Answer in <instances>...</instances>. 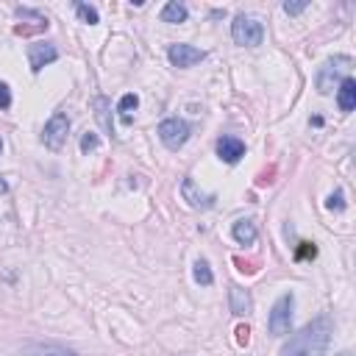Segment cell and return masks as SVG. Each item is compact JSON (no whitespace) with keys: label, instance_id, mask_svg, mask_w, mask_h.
Returning a JSON list of instances; mask_svg holds the SVG:
<instances>
[{"label":"cell","instance_id":"cell-16","mask_svg":"<svg viewBox=\"0 0 356 356\" xmlns=\"http://www.w3.org/2000/svg\"><path fill=\"white\" fill-rule=\"evenodd\" d=\"M92 108H95V117H97L100 128L111 136L114 131H111V120H108V100H106V97H95V100H92Z\"/></svg>","mask_w":356,"mask_h":356},{"label":"cell","instance_id":"cell-11","mask_svg":"<svg viewBox=\"0 0 356 356\" xmlns=\"http://www.w3.org/2000/svg\"><path fill=\"white\" fill-rule=\"evenodd\" d=\"M217 156L228 164H236L245 156V142L236 136H222V139H217Z\"/></svg>","mask_w":356,"mask_h":356},{"label":"cell","instance_id":"cell-15","mask_svg":"<svg viewBox=\"0 0 356 356\" xmlns=\"http://www.w3.org/2000/svg\"><path fill=\"white\" fill-rule=\"evenodd\" d=\"M161 22H170V25H178V22H186V17H189V11H186V6L184 3H178V0H170V3H164V8H161Z\"/></svg>","mask_w":356,"mask_h":356},{"label":"cell","instance_id":"cell-27","mask_svg":"<svg viewBox=\"0 0 356 356\" xmlns=\"http://www.w3.org/2000/svg\"><path fill=\"white\" fill-rule=\"evenodd\" d=\"M337 356H353V353H350V350H342V353H337Z\"/></svg>","mask_w":356,"mask_h":356},{"label":"cell","instance_id":"cell-20","mask_svg":"<svg viewBox=\"0 0 356 356\" xmlns=\"http://www.w3.org/2000/svg\"><path fill=\"white\" fill-rule=\"evenodd\" d=\"M11 106V89L6 81H0V108H8Z\"/></svg>","mask_w":356,"mask_h":356},{"label":"cell","instance_id":"cell-12","mask_svg":"<svg viewBox=\"0 0 356 356\" xmlns=\"http://www.w3.org/2000/svg\"><path fill=\"white\" fill-rule=\"evenodd\" d=\"M22 356H78V353L58 342H31L22 348Z\"/></svg>","mask_w":356,"mask_h":356},{"label":"cell","instance_id":"cell-9","mask_svg":"<svg viewBox=\"0 0 356 356\" xmlns=\"http://www.w3.org/2000/svg\"><path fill=\"white\" fill-rule=\"evenodd\" d=\"M181 197L192 206V209H211L214 206V195L211 192H203V189H197V184H195V178H184V184H181Z\"/></svg>","mask_w":356,"mask_h":356},{"label":"cell","instance_id":"cell-18","mask_svg":"<svg viewBox=\"0 0 356 356\" xmlns=\"http://www.w3.org/2000/svg\"><path fill=\"white\" fill-rule=\"evenodd\" d=\"M192 278H195L200 286H211V284H214V273H211V267H209L206 259H197V261H195V267H192Z\"/></svg>","mask_w":356,"mask_h":356},{"label":"cell","instance_id":"cell-7","mask_svg":"<svg viewBox=\"0 0 356 356\" xmlns=\"http://www.w3.org/2000/svg\"><path fill=\"white\" fill-rule=\"evenodd\" d=\"M167 58H170V64H172V67L186 70V67H195L197 61H203V58H206V53H203V50H197V47H192V44L175 42V44H170V47H167Z\"/></svg>","mask_w":356,"mask_h":356},{"label":"cell","instance_id":"cell-28","mask_svg":"<svg viewBox=\"0 0 356 356\" xmlns=\"http://www.w3.org/2000/svg\"><path fill=\"white\" fill-rule=\"evenodd\" d=\"M0 150H3V139H0Z\"/></svg>","mask_w":356,"mask_h":356},{"label":"cell","instance_id":"cell-17","mask_svg":"<svg viewBox=\"0 0 356 356\" xmlns=\"http://www.w3.org/2000/svg\"><path fill=\"white\" fill-rule=\"evenodd\" d=\"M136 106H139V97L134 95V92H128V95H122L120 97V103H117V111H120V120L128 125L134 117H131V111H136Z\"/></svg>","mask_w":356,"mask_h":356},{"label":"cell","instance_id":"cell-14","mask_svg":"<svg viewBox=\"0 0 356 356\" xmlns=\"http://www.w3.org/2000/svg\"><path fill=\"white\" fill-rule=\"evenodd\" d=\"M231 236H234L236 245H253L256 236H259L256 222H253V220H236L234 228H231Z\"/></svg>","mask_w":356,"mask_h":356},{"label":"cell","instance_id":"cell-13","mask_svg":"<svg viewBox=\"0 0 356 356\" xmlns=\"http://www.w3.org/2000/svg\"><path fill=\"white\" fill-rule=\"evenodd\" d=\"M337 106L339 111H353L356 108V81L353 78H345L339 86H337Z\"/></svg>","mask_w":356,"mask_h":356},{"label":"cell","instance_id":"cell-21","mask_svg":"<svg viewBox=\"0 0 356 356\" xmlns=\"http://www.w3.org/2000/svg\"><path fill=\"white\" fill-rule=\"evenodd\" d=\"M314 253H317V248H314L312 242H300V248H298L295 256H298V259H309V256H314Z\"/></svg>","mask_w":356,"mask_h":356},{"label":"cell","instance_id":"cell-2","mask_svg":"<svg viewBox=\"0 0 356 356\" xmlns=\"http://www.w3.org/2000/svg\"><path fill=\"white\" fill-rule=\"evenodd\" d=\"M353 67V58L350 56H334V58H328L323 67H320V72H317V92L320 95H331L345 78H348V70Z\"/></svg>","mask_w":356,"mask_h":356},{"label":"cell","instance_id":"cell-8","mask_svg":"<svg viewBox=\"0 0 356 356\" xmlns=\"http://www.w3.org/2000/svg\"><path fill=\"white\" fill-rule=\"evenodd\" d=\"M56 58H58V50H56L53 42H36V44L28 47V64H31L33 72H42V67L53 64Z\"/></svg>","mask_w":356,"mask_h":356},{"label":"cell","instance_id":"cell-5","mask_svg":"<svg viewBox=\"0 0 356 356\" xmlns=\"http://www.w3.org/2000/svg\"><path fill=\"white\" fill-rule=\"evenodd\" d=\"M189 134H192V128H189V122L181 120V117H167V120L159 122V139H161V145L170 147V150L184 147L186 139H189Z\"/></svg>","mask_w":356,"mask_h":356},{"label":"cell","instance_id":"cell-24","mask_svg":"<svg viewBox=\"0 0 356 356\" xmlns=\"http://www.w3.org/2000/svg\"><path fill=\"white\" fill-rule=\"evenodd\" d=\"M306 6H309V3H284V11H286L289 17H295V14L306 11Z\"/></svg>","mask_w":356,"mask_h":356},{"label":"cell","instance_id":"cell-19","mask_svg":"<svg viewBox=\"0 0 356 356\" xmlns=\"http://www.w3.org/2000/svg\"><path fill=\"white\" fill-rule=\"evenodd\" d=\"M75 14H78V17H81V22H86V25H95V22H97V8H95V6L75 3Z\"/></svg>","mask_w":356,"mask_h":356},{"label":"cell","instance_id":"cell-26","mask_svg":"<svg viewBox=\"0 0 356 356\" xmlns=\"http://www.w3.org/2000/svg\"><path fill=\"white\" fill-rule=\"evenodd\" d=\"M3 192H8V184H6V181H3V175H0V195H3Z\"/></svg>","mask_w":356,"mask_h":356},{"label":"cell","instance_id":"cell-3","mask_svg":"<svg viewBox=\"0 0 356 356\" xmlns=\"http://www.w3.org/2000/svg\"><path fill=\"white\" fill-rule=\"evenodd\" d=\"M292 309H295V295H292V292L281 295V298L273 303V309H270V314H267V331H270L273 337L289 334V328H292Z\"/></svg>","mask_w":356,"mask_h":356},{"label":"cell","instance_id":"cell-6","mask_svg":"<svg viewBox=\"0 0 356 356\" xmlns=\"http://www.w3.org/2000/svg\"><path fill=\"white\" fill-rule=\"evenodd\" d=\"M67 134H70V117H67L64 111H56V114L44 122L42 142H44V147H50V150H61L64 142H67Z\"/></svg>","mask_w":356,"mask_h":356},{"label":"cell","instance_id":"cell-1","mask_svg":"<svg viewBox=\"0 0 356 356\" xmlns=\"http://www.w3.org/2000/svg\"><path fill=\"white\" fill-rule=\"evenodd\" d=\"M331 334H334L331 317L320 314L289 337V342L281 348V356H325Z\"/></svg>","mask_w":356,"mask_h":356},{"label":"cell","instance_id":"cell-22","mask_svg":"<svg viewBox=\"0 0 356 356\" xmlns=\"http://www.w3.org/2000/svg\"><path fill=\"white\" fill-rule=\"evenodd\" d=\"M97 147V136L95 134H83V139H81V150L86 153V150H95Z\"/></svg>","mask_w":356,"mask_h":356},{"label":"cell","instance_id":"cell-4","mask_svg":"<svg viewBox=\"0 0 356 356\" xmlns=\"http://www.w3.org/2000/svg\"><path fill=\"white\" fill-rule=\"evenodd\" d=\"M231 39H234L236 44H242V47H256V44H261V39H264V28H261V22H259L256 17L239 14V17H234V22H231Z\"/></svg>","mask_w":356,"mask_h":356},{"label":"cell","instance_id":"cell-25","mask_svg":"<svg viewBox=\"0 0 356 356\" xmlns=\"http://www.w3.org/2000/svg\"><path fill=\"white\" fill-rule=\"evenodd\" d=\"M248 334H250L248 325H239V328H236V342H239V345H248V339H250Z\"/></svg>","mask_w":356,"mask_h":356},{"label":"cell","instance_id":"cell-23","mask_svg":"<svg viewBox=\"0 0 356 356\" xmlns=\"http://www.w3.org/2000/svg\"><path fill=\"white\" fill-rule=\"evenodd\" d=\"M325 206H328V209H337V211H342V209H345V203H342V192L337 189V192L328 197V203H325Z\"/></svg>","mask_w":356,"mask_h":356},{"label":"cell","instance_id":"cell-10","mask_svg":"<svg viewBox=\"0 0 356 356\" xmlns=\"http://www.w3.org/2000/svg\"><path fill=\"white\" fill-rule=\"evenodd\" d=\"M228 309H231V314H236V317L250 314V312H253V298H250V292L242 289V286H236V284H231V286H228Z\"/></svg>","mask_w":356,"mask_h":356}]
</instances>
